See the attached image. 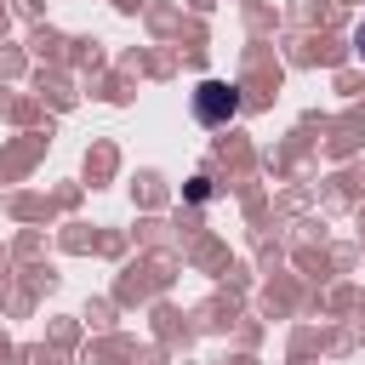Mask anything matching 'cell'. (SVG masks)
<instances>
[{
  "label": "cell",
  "mask_w": 365,
  "mask_h": 365,
  "mask_svg": "<svg viewBox=\"0 0 365 365\" xmlns=\"http://www.w3.org/2000/svg\"><path fill=\"white\" fill-rule=\"evenodd\" d=\"M234 114H240V86L205 80V86L194 91V120H200V125H228Z\"/></svg>",
  "instance_id": "6da1fadb"
},
{
  "label": "cell",
  "mask_w": 365,
  "mask_h": 365,
  "mask_svg": "<svg viewBox=\"0 0 365 365\" xmlns=\"http://www.w3.org/2000/svg\"><path fill=\"white\" fill-rule=\"evenodd\" d=\"M354 46H359V57H365V17H359V29H354Z\"/></svg>",
  "instance_id": "7a4b0ae2"
}]
</instances>
